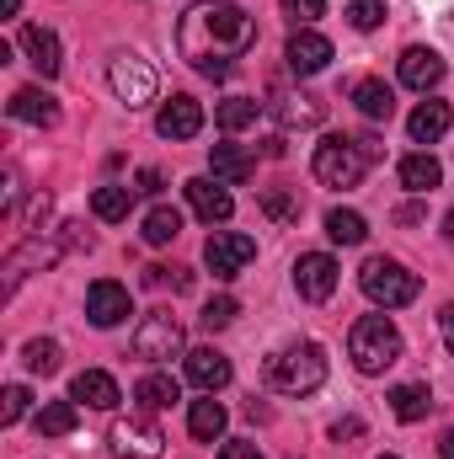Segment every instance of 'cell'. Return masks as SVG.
I'll return each mask as SVG.
<instances>
[{
	"instance_id": "1",
	"label": "cell",
	"mask_w": 454,
	"mask_h": 459,
	"mask_svg": "<svg viewBox=\"0 0 454 459\" xmlns=\"http://www.w3.org/2000/svg\"><path fill=\"white\" fill-rule=\"evenodd\" d=\"M251 43H257V22H251V11L235 5V0H193V5L182 11V22H177V48H182V59H188L198 75H209V81H225L230 70H235V59H240Z\"/></svg>"
},
{
	"instance_id": "2",
	"label": "cell",
	"mask_w": 454,
	"mask_h": 459,
	"mask_svg": "<svg viewBox=\"0 0 454 459\" xmlns=\"http://www.w3.org/2000/svg\"><path fill=\"white\" fill-rule=\"evenodd\" d=\"M267 385L278 395H310V390H321L327 385V352L316 342H294V347H284V352H273L267 358Z\"/></svg>"
},
{
	"instance_id": "3",
	"label": "cell",
	"mask_w": 454,
	"mask_h": 459,
	"mask_svg": "<svg viewBox=\"0 0 454 459\" xmlns=\"http://www.w3.org/2000/svg\"><path fill=\"white\" fill-rule=\"evenodd\" d=\"M347 358H353L358 374H385L390 363H401V332H396V321H390V316H363V321H353V332H347Z\"/></svg>"
},
{
	"instance_id": "4",
	"label": "cell",
	"mask_w": 454,
	"mask_h": 459,
	"mask_svg": "<svg viewBox=\"0 0 454 459\" xmlns=\"http://www.w3.org/2000/svg\"><path fill=\"white\" fill-rule=\"evenodd\" d=\"M358 289L380 305V310H401V305H412L417 299V273H406L396 256H369L363 267H358Z\"/></svg>"
},
{
	"instance_id": "5",
	"label": "cell",
	"mask_w": 454,
	"mask_h": 459,
	"mask_svg": "<svg viewBox=\"0 0 454 459\" xmlns=\"http://www.w3.org/2000/svg\"><path fill=\"white\" fill-rule=\"evenodd\" d=\"M310 171H316V182H327V187H358L363 182V171H369V160H363V150H358V139H321L316 144V160H310Z\"/></svg>"
},
{
	"instance_id": "6",
	"label": "cell",
	"mask_w": 454,
	"mask_h": 459,
	"mask_svg": "<svg viewBox=\"0 0 454 459\" xmlns=\"http://www.w3.org/2000/svg\"><path fill=\"white\" fill-rule=\"evenodd\" d=\"M134 358H144V363H171V358H188L182 347H188V332H182V321L177 316H166V310H155V316H144L139 326H134Z\"/></svg>"
},
{
	"instance_id": "7",
	"label": "cell",
	"mask_w": 454,
	"mask_h": 459,
	"mask_svg": "<svg viewBox=\"0 0 454 459\" xmlns=\"http://www.w3.org/2000/svg\"><path fill=\"white\" fill-rule=\"evenodd\" d=\"M108 86H113V97L123 102V108H150L155 91H161V75H155V65L139 59V54H113Z\"/></svg>"
},
{
	"instance_id": "8",
	"label": "cell",
	"mask_w": 454,
	"mask_h": 459,
	"mask_svg": "<svg viewBox=\"0 0 454 459\" xmlns=\"http://www.w3.org/2000/svg\"><path fill=\"white\" fill-rule=\"evenodd\" d=\"M108 444H113V455H118V459H155L161 449H166V433H161L155 411H139V417L118 422Z\"/></svg>"
},
{
	"instance_id": "9",
	"label": "cell",
	"mask_w": 454,
	"mask_h": 459,
	"mask_svg": "<svg viewBox=\"0 0 454 459\" xmlns=\"http://www.w3.org/2000/svg\"><path fill=\"white\" fill-rule=\"evenodd\" d=\"M251 256H257V240H251V235H240V230H214V235H209V246H204V262H209V273H214V278H235Z\"/></svg>"
},
{
	"instance_id": "10",
	"label": "cell",
	"mask_w": 454,
	"mask_h": 459,
	"mask_svg": "<svg viewBox=\"0 0 454 459\" xmlns=\"http://www.w3.org/2000/svg\"><path fill=\"white\" fill-rule=\"evenodd\" d=\"M294 289H300V299L327 305V299L337 294V262H332L327 251H305V256L294 262Z\"/></svg>"
},
{
	"instance_id": "11",
	"label": "cell",
	"mask_w": 454,
	"mask_h": 459,
	"mask_svg": "<svg viewBox=\"0 0 454 459\" xmlns=\"http://www.w3.org/2000/svg\"><path fill=\"white\" fill-rule=\"evenodd\" d=\"M182 193H188V209H193L204 225H225L230 214H235V198H230V187L220 177H193Z\"/></svg>"
},
{
	"instance_id": "12",
	"label": "cell",
	"mask_w": 454,
	"mask_h": 459,
	"mask_svg": "<svg viewBox=\"0 0 454 459\" xmlns=\"http://www.w3.org/2000/svg\"><path fill=\"white\" fill-rule=\"evenodd\" d=\"M155 134H161V139H198V134H204V102H193V97H171V102H161V113H155Z\"/></svg>"
},
{
	"instance_id": "13",
	"label": "cell",
	"mask_w": 454,
	"mask_h": 459,
	"mask_svg": "<svg viewBox=\"0 0 454 459\" xmlns=\"http://www.w3.org/2000/svg\"><path fill=\"white\" fill-rule=\"evenodd\" d=\"M70 401L75 406H92V411H113L118 401H123V390H118V379L108 368H81L70 379Z\"/></svg>"
},
{
	"instance_id": "14",
	"label": "cell",
	"mask_w": 454,
	"mask_h": 459,
	"mask_svg": "<svg viewBox=\"0 0 454 459\" xmlns=\"http://www.w3.org/2000/svg\"><path fill=\"white\" fill-rule=\"evenodd\" d=\"M22 54H27V65L43 81H54L59 65H65V48H59V32L54 27H22Z\"/></svg>"
},
{
	"instance_id": "15",
	"label": "cell",
	"mask_w": 454,
	"mask_h": 459,
	"mask_svg": "<svg viewBox=\"0 0 454 459\" xmlns=\"http://www.w3.org/2000/svg\"><path fill=\"white\" fill-rule=\"evenodd\" d=\"M284 59H289V70H294V75H321V70L332 65V43H327L321 32H310V27H300V32L289 38V48H284Z\"/></svg>"
},
{
	"instance_id": "16",
	"label": "cell",
	"mask_w": 454,
	"mask_h": 459,
	"mask_svg": "<svg viewBox=\"0 0 454 459\" xmlns=\"http://www.w3.org/2000/svg\"><path fill=\"white\" fill-rule=\"evenodd\" d=\"M86 316H92V326H118V321H128V289L113 283V278H102V283H92L86 289Z\"/></svg>"
},
{
	"instance_id": "17",
	"label": "cell",
	"mask_w": 454,
	"mask_h": 459,
	"mask_svg": "<svg viewBox=\"0 0 454 459\" xmlns=\"http://www.w3.org/2000/svg\"><path fill=\"white\" fill-rule=\"evenodd\" d=\"M450 102H439V97H428V102H417L412 117H406V134H412V144H439L444 134H450Z\"/></svg>"
},
{
	"instance_id": "18",
	"label": "cell",
	"mask_w": 454,
	"mask_h": 459,
	"mask_svg": "<svg viewBox=\"0 0 454 459\" xmlns=\"http://www.w3.org/2000/svg\"><path fill=\"white\" fill-rule=\"evenodd\" d=\"M188 379H193L204 395L225 390L230 385V358L220 352V347H193V352H188Z\"/></svg>"
},
{
	"instance_id": "19",
	"label": "cell",
	"mask_w": 454,
	"mask_h": 459,
	"mask_svg": "<svg viewBox=\"0 0 454 459\" xmlns=\"http://www.w3.org/2000/svg\"><path fill=\"white\" fill-rule=\"evenodd\" d=\"M5 113L16 117V123H38V128H54V123H59V102H54L43 86H22V91L5 102Z\"/></svg>"
},
{
	"instance_id": "20",
	"label": "cell",
	"mask_w": 454,
	"mask_h": 459,
	"mask_svg": "<svg viewBox=\"0 0 454 459\" xmlns=\"http://www.w3.org/2000/svg\"><path fill=\"white\" fill-rule=\"evenodd\" d=\"M273 113H278L284 128H316V123L327 117V108H321V97H310V91H278V97H273Z\"/></svg>"
},
{
	"instance_id": "21",
	"label": "cell",
	"mask_w": 454,
	"mask_h": 459,
	"mask_svg": "<svg viewBox=\"0 0 454 459\" xmlns=\"http://www.w3.org/2000/svg\"><path fill=\"white\" fill-rule=\"evenodd\" d=\"M439 81H444V59H439L433 48H406V54H401V86L433 91Z\"/></svg>"
},
{
	"instance_id": "22",
	"label": "cell",
	"mask_w": 454,
	"mask_h": 459,
	"mask_svg": "<svg viewBox=\"0 0 454 459\" xmlns=\"http://www.w3.org/2000/svg\"><path fill=\"white\" fill-rule=\"evenodd\" d=\"M209 171H214L225 187H240V182L257 177V160H251L240 144H214V150H209Z\"/></svg>"
},
{
	"instance_id": "23",
	"label": "cell",
	"mask_w": 454,
	"mask_h": 459,
	"mask_svg": "<svg viewBox=\"0 0 454 459\" xmlns=\"http://www.w3.org/2000/svg\"><path fill=\"white\" fill-rule=\"evenodd\" d=\"M353 108L369 117V123H390V113H396V91H390L385 81H358V86H353Z\"/></svg>"
},
{
	"instance_id": "24",
	"label": "cell",
	"mask_w": 454,
	"mask_h": 459,
	"mask_svg": "<svg viewBox=\"0 0 454 459\" xmlns=\"http://www.w3.org/2000/svg\"><path fill=\"white\" fill-rule=\"evenodd\" d=\"M134 401H139V411H166V406L182 401V385H177L171 374H144V379L134 385Z\"/></svg>"
},
{
	"instance_id": "25",
	"label": "cell",
	"mask_w": 454,
	"mask_h": 459,
	"mask_svg": "<svg viewBox=\"0 0 454 459\" xmlns=\"http://www.w3.org/2000/svg\"><path fill=\"white\" fill-rule=\"evenodd\" d=\"M439 182H444V166H439L428 150H417V155L401 160V187H406V193H433Z\"/></svg>"
},
{
	"instance_id": "26",
	"label": "cell",
	"mask_w": 454,
	"mask_h": 459,
	"mask_svg": "<svg viewBox=\"0 0 454 459\" xmlns=\"http://www.w3.org/2000/svg\"><path fill=\"white\" fill-rule=\"evenodd\" d=\"M225 406L214 401V395H204V401H193V411H188V433L198 438V444H214L220 433H225Z\"/></svg>"
},
{
	"instance_id": "27",
	"label": "cell",
	"mask_w": 454,
	"mask_h": 459,
	"mask_svg": "<svg viewBox=\"0 0 454 459\" xmlns=\"http://www.w3.org/2000/svg\"><path fill=\"white\" fill-rule=\"evenodd\" d=\"M390 411H396V422H423L433 411V390L428 385H396L390 390Z\"/></svg>"
},
{
	"instance_id": "28",
	"label": "cell",
	"mask_w": 454,
	"mask_h": 459,
	"mask_svg": "<svg viewBox=\"0 0 454 459\" xmlns=\"http://www.w3.org/2000/svg\"><path fill=\"white\" fill-rule=\"evenodd\" d=\"M32 422H38V433H43V438H70V433H75V422H81V411H75V401H48Z\"/></svg>"
},
{
	"instance_id": "29",
	"label": "cell",
	"mask_w": 454,
	"mask_h": 459,
	"mask_svg": "<svg viewBox=\"0 0 454 459\" xmlns=\"http://www.w3.org/2000/svg\"><path fill=\"white\" fill-rule=\"evenodd\" d=\"M92 209H97V220H108V225L128 220V209H134V187H123V182L97 187V193H92Z\"/></svg>"
},
{
	"instance_id": "30",
	"label": "cell",
	"mask_w": 454,
	"mask_h": 459,
	"mask_svg": "<svg viewBox=\"0 0 454 459\" xmlns=\"http://www.w3.org/2000/svg\"><path fill=\"white\" fill-rule=\"evenodd\" d=\"M262 117V102L257 97H225L220 108H214V123L225 128V134H240V128H251Z\"/></svg>"
},
{
	"instance_id": "31",
	"label": "cell",
	"mask_w": 454,
	"mask_h": 459,
	"mask_svg": "<svg viewBox=\"0 0 454 459\" xmlns=\"http://www.w3.org/2000/svg\"><path fill=\"white\" fill-rule=\"evenodd\" d=\"M139 235H144V246H171V240L182 235V214L161 204V209H150V214H144V230H139Z\"/></svg>"
},
{
	"instance_id": "32",
	"label": "cell",
	"mask_w": 454,
	"mask_h": 459,
	"mask_svg": "<svg viewBox=\"0 0 454 459\" xmlns=\"http://www.w3.org/2000/svg\"><path fill=\"white\" fill-rule=\"evenodd\" d=\"M327 235H332L337 246H363V240H369V225H363L358 209H332V214H327Z\"/></svg>"
},
{
	"instance_id": "33",
	"label": "cell",
	"mask_w": 454,
	"mask_h": 459,
	"mask_svg": "<svg viewBox=\"0 0 454 459\" xmlns=\"http://www.w3.org/2000/svg\"><path fill=\"white\" fill-rule=\"evenodd\" d=\"M59 358H65V352H59V342H48V337H38V342L22 347V363H27L32 374H54V368H59Z\"/></svg>"
},
{
	"instance_id": "34",
	"label": "cell",
	"mask_w": 454,
	"mask_h": 459,
	"mask_svg": "<svg viewBox=\"0 0 454 459\" xmlns=\"http://www.w3.org/2000/svg\"><path fill=\"white\" fill-rule=\"evenodd\" d=\"M347 22H353L358 32H374V27L385 22V0H347Z\"/></svg>"
},
{
	"instance_id": "35",
	"label": "cell",
	"mask_w": 454,
	"mask_h": 459,
	"mask_svg": "<svg viewBox=\"0 0 454 459\" xmlns=\"http://www.w3.org/2000/svg\"><path fill=\"white\" fill-rule=\"evenodd\" d=\"M235 316H240V305H235L230 294H220V299H209V305H204V326H209V332H225Z\"/></svg>"
},
{
	"instance_id": "36",
	"label": "cell",
	"mask_w": 454,
	"mask_h": 459,
	"mask_svg": "<svg viewBox=\"0 0 454 459\" xmlns=\"http://www.w3.org/2000/svg\"><path fill=\"white\" fill-rule=\"evenodd\" d=\"M27 406H32L27 385H5V406H0V422H5V428H11V422H22V417H27Z\"/></svg>"
},
{
	"instance_id": "37",
	"label": "cell",
	"mask_w": 454,
	"mask_h": 459,
	"mask_svg": "<svg viewBox=\"0 0 454 459\" xmlns=\"http://www.w3.org/2000/svg\"><path fill=\"white\" fill-rule=\"evenodd\" d=\"M321 11H327V0H284V16H289L294 27H310Z\"/></svg>"
},
{
	"instance_id": "38",
	"label": "cell",
	"mask_w": 454,
	"mask_h": 459,
	"mask_svg": "<svg viewBox=\"0 0 454 459\" xmlns=\"http://www.w3.org/2000/svg\"><path fill=\"white\" fill-rule=\"evenodd\" d=\"M262 209H267L273 220H300V204H294L289 193H262Z\"/></svg>"
},
{
	"instance_id": "39",
	"label": "cell",
	"mask_w": 454,
	"mask_h": 459,
	"mask_svg": "<svg viewBox=\"0 0 454 459\" xmlns=\"http://www.w3.org/2000/svg\"><path fill=\"white\" fill-rule=\"evenodd\" d=\"M220 459H267L257 444H246V438H230L225 449H220Z\"/></svg>"
},
{
	"instance_id": "40",
	"label": "cell",
	"mask_w": 454,
	"mask_h": 459,
	"mask_svg": "<svg viewBox=\"0 0 454 459\" xmlns=\"http://www.w3.org/2000/svg\"><path fill=\"white\" fill-rule=\"evenodd\" d=\"M358 433H363V422H358V417H342L337 428H332V438H337V444H342V438H358Z\"/></svg>"
},
{
	"instance_id": "41",
	"label": "cell",
	"mask_w": 454,
	"mask_h": 459,
	"mask_svg": "<svg viewBox=\"0 0 454 459\" xmlns=\"http://www.w3.org/2000/svg\"><path fill=\"white\" fill-rule=\"evenodd\" d=\"M439 326H444V342H450V352H454V305L439 310Z\"/></svg>"
},
{
	"instance_id": "42",
	"label": "cell",
	"mask_w": 454,
	"mask_h": 459,
	"mask_svg": "<svg viewBox=\"0 0 454 459\" xmlns=\"http://www.w3.org/2000/svg\"><path fill=\"white\" fill-rule=\"evenodd\" d=\"M139 193H161V171H139Z\"/></svg>"
},
{
	"instance_id": "43",
	"label": "cell",
	"mask_w": 454,
	"mask_h": 459,
	"mask_svg": "<svg viewBox=\"0 0 454 459\" xmlns=\"http://www.w3.org/2000/svg\"><path fill=\"white\" fill-rule=\"evenodd\" d=\"M439 455H444V459H454V428L444 433V438H439Z\"/></svg>"
},
{
	"instance_id": "44",
	"label": "cell",
	"mask_w": 454,
	"mask_h": 459,
	"mask_svg": "<svg viewBox=\"0 0 454 459\" xmlns=\"http://www.w3.org/2000/svg\"><path fill=\"white\" fill-rule=\"evenodd\" d=\"M444 240H450V246H454V209H450V214H444Z\"/></svg>"
},
{
	"instance_id": "45",
	"label": "cell",
	"mask_w": 454,
	"mask_h": 459,
	"mask_svg": "<svg viewBox=\"0 0 454 459\" xmlns=\"http://www.w3.org/2000/svg\"><path fill=\"white\" fill-rule=\"evenodd\" d=\"M22 11V0H5V16H16Z\"/></svg>"
},
{
	"instance_id": "46",
	"label": "cell",
	"mask_w": 454,
	"mask_h": 459,
	"mask_svg": "<svg viewBox=\"0 0 454 459\" xmlns=\"http://www.w3.org/2000/svg\"><path fill=\"white\" fill-rule=\"evenodd\" d=\"M380 459H396V455H380Z\"/></svg>"
}]
</instances>
